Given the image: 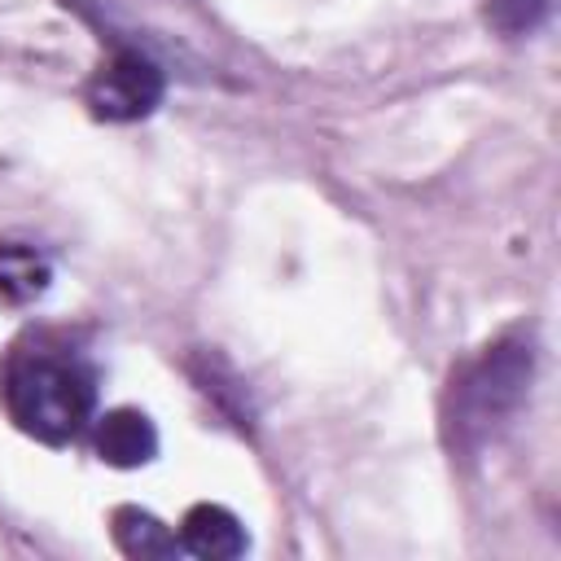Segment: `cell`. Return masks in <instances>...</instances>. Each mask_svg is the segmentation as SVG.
<instances>
[{
  "instance_id": "6da1fadb",
  "label": "cell",
  "mask_w": 561,
  "mask_h": 561,
  "mask_svg": "<svg viewBox=\"0 0 561 561\" xmlns=\"http://www.w3.org/2000/svg\"><path fill=\"white\" fill-rule=\"evenodd\" d=\"M0 399L18 421V430H26L48 447H61L92 421L96 377L79 355L53 346H35V351L18 346L4 368Z\"/></svg>"
},
{
  "instance_id": "7a4b0ae2",
  "label": "cell",
  "mask_w": 561,
  "mask_h": 561,
  "mask_svg": "<svg viewBox=\"0 0 561 561\" xmlns=\"http://www.w3.org/2000/svg\"><path fill=\"white\" fill-rule=\"evenodd\" d=\"M535 377V346L526 333H504L482 346L447 386L443 434L447 447L473 456L526 399Z\"/></svg>"
},
{
  "instance_id": "3957f363",
  "label": "cell",
  "mask_w": 561,
  "mask_h": 561,
  "mask_svg": "<svg viewBox=\"0 0 561 561\" xmlns=\"http://www.w3.org/2000/svg\"><path fill=\"white\" fill-rule=\"evenodd\" d=\"M162 88H167L162 70L149 57H140L131 48H118V53H110L96 66V75L88 79L83 96H88V110L96 118H105V123H136V118L158 110Z\"/></svg>"
},
{
  "instance_id": "277c9868",
  "label": "cell",
  "mask_w": 561,
  "mask_h": 561,
  "mask_svg": "<svg viewBox=\"0 0 561 561\" xmlns=\"http://www.w3.org/2000/svg\"><path fill=\"white\" fill-rule=\"evenodd\" d=\"M92 443H96V456H101L105 465H114V469H140V465H149V460L158 456V430H153V421H149L145 412H136V408H114V412H105V416L96 421Z\"/></svg>"
},
{
  "instance_id": "5b68a950",
  "label": "cell",
  "mask_w": 561,
  "mask_h": 561,
  "mask_svg": "<svg viewBox=\"0 0 561 561\" xmlns=\"http://www.w3.org/2000/svg\"><path fill=\"white\" fill-rule=\"evenodd\" d=\"M180 548L206 561H232L250 548L245 526L224 504H193L180 522Z\"/></svg>"
},
{
  "instance_id": "8992f818",
  "label": "cell",
  "mask_w": 561,
  "mask_h": 561,
  "mask_svg": "<svg viewBox=\"0 0 561 561\" xmlns=\"http://www.w3.org/2000/svg\"><path fill=\"white\" fill-rule=\"evenodd\" d=\"M110 526H114V543H118V552H127V557H140V561H167V557L180 552V535H175L167 522H158L149 508L123 504V508H114Z\"/></svg>"
},
{
  "instance_id": "52a82bcc",
  "label": "cell",
  "mask_w": 561,
  "mask_h": 561,
  "mask_svg": "<svg viewBox=\"0 0 561 561\" xmlns=\"http://www.w3.org/2000/svg\"><path fill=\"white\" fill-rule=\"evenodd\" d=\"M53 280V263L44 250L26 241H0V298L4 302H35Z\"/></svg>"
},
{
  "instance_id": "ba28073f",
  "label": "cell",
  "mask_w": 561,
  "mask_h": 561,
  "mask_svg": "<svg viewBox=\"0 0 561 561\" xmlns=\"http://www.w3.org/2000/svg\"><path fill=\"white\" fill-rule=\"evenodd\" d=\"M552 0H482V18L495 35L504 39H522L530 31H539L548 22Z\"/></svg>"
}]
</instances>
